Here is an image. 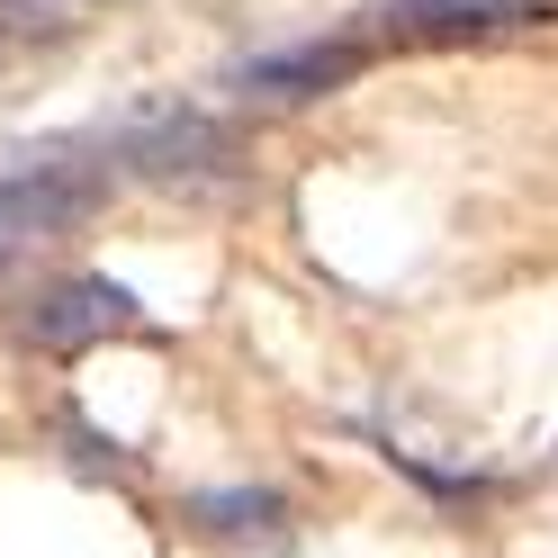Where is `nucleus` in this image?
<instances>
[{"label":"nucleus","mask_w":558,"mask_h":558,"mask_svg":"<svg viewBox=\"0 0 558 558\" xmlns=\"http://www.w3.org/2000/svg\"><path fill=\"white\" fill-rule=\"evenodd\" d=\"M99 198H109V162L46 154V162L0 171V270L19 253H37V243H54V234H73Z\"/></svg>","instance_id":"f257e3e1"},{"label":"nucleus","mask_w":558,"mask_h":558,"mask_svg":"<svg viewBox=\"0 0 558 558\" xmlns=\"http://www.w3.org/2000/svg\"><path fill=\"white\" fill-rule=\"evenodd\" d=\"M135 325H145L135 289H118V279H99V270L54 279V289H37V298L10 316V333L27 342V352H46V361H82V352H99V342H118V333H135Z\"/></svg>","instance_id":"f03ea898"},{"label":"nucleus","mask_w":558,"mask_h":558,"mask_svg":"<svg viewBox=\"0 0 558 558\" xmlns=\"http://www.w3.org/2000/svg\"><path fill=\"white\" fill-rule=\"evenodd\" d=\"M388 46H486L513 27H549V0H388Z\"/></svg>","instance_id":"7ed1b4c3"},{"label":"nucleus","mask_w":558,"mask_h":558,"mask_svg":"<svg viewBox=\"0 0 558 558\" xmlns=\"http://www.w3.org/2000/svg\"><path fill=\"white\" fill-rule=\"evenodd\" d=\"M369 73V37H306V46H270V54H243L234 63V90L243 99H325L342 82Z\"/></svg>","instance_id":"20e7f679"},{"label":"nucleus","mask_w":558,"mask_h":558,"mask_svg":"<svg viewBox=\"0 0 558 558\" xmlns=\"http://www.w3.org/2000/svg\"><path fill=\"white\" fill-rule=\"evenodd\" d=\"M118 154H126V171H145V181H190V171H217L234 154V126L207 118V109H154V118H135L118 135Z\"/></svg>","instance_id":"39448f33"},{"label":"nucleus","mask_w":558,"mask_h":558,"mask_svg":"<svg viewBox=\"0 0 558 558\" xmlns=\"http://www.w3.org/2000/svg\"><path fill=\"white\" fill-rule=\"evenodd\" d=\"M190 513L207 522V532H262V541H279L289 532V505L270 496V486H207V496H190Z\"/></svg>","instance_id":"423d86ee"}]
</instances>
